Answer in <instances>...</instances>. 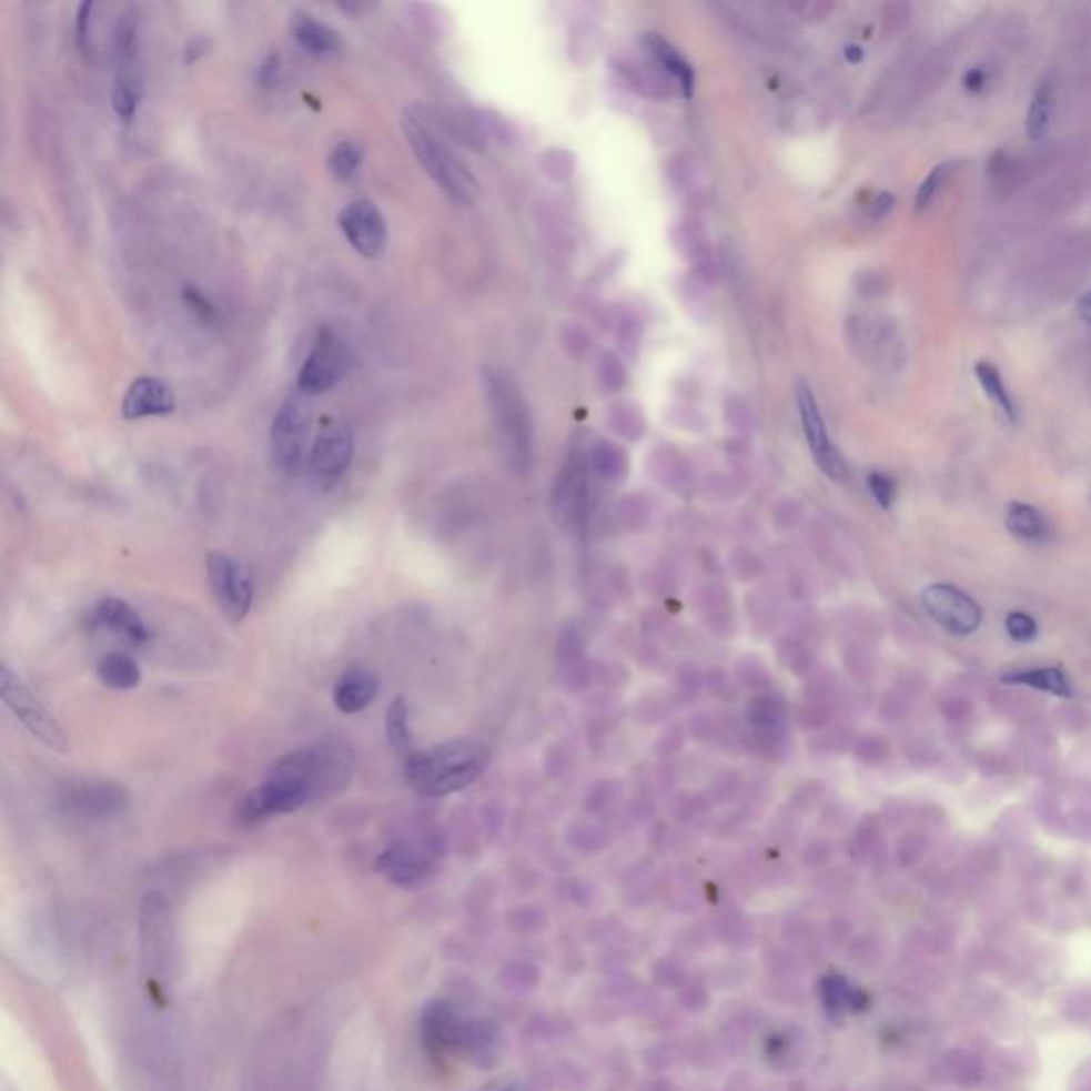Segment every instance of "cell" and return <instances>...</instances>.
Listing matches in <instances>:
<instances>
[{
    "mask_svg": "<svg viewBox=\"0 0 1091 1091\" xmlns=\"http://www.w3.org/2000/svg\"><path fill=\"white\" fill-rule=\"evenodd\" d=\"M97 620L111 629L113 634L133 642L143 644L150 639V629L145 627L143 618L137 614L133 606L120 597H105L97 606Z\"/></svg>",
    "mask_w": 1091,
    "mask_h": 1091,
    "instance_id": "d6986e66",
    "label": "cell"
},
{
    "mask_svg": "<svg viewBox=\"0 0 1091 1091\" xmlns=\"http://www.w3.org/2000/svg\"><path fill=\"white\" fill-rule=\"evenodd\" d=\"M944 178H947V164H940V166L932 169V173L926 178V182L917 190V196H915V210L917 212H923L932 203L933 196L938 194V190L944 184Z\"/></svg>",
    "mask_w": 1091,
    "mask_h": 1091,
    "instance_id": "836d02e7",
    "label": "cell"
},
{
    "mask_svg": "<svg viewBox=\"0 0 1091 1091\" xmlns=\"http://www.w3.org/2000/svg\"><path fill=\"white\" fill-rule=\"evenodd\" d=\"M610 425H613L616 433H620L623 437H629V440H636V437L642 435V431H644V423H642V416H639L638 410L636 407H629V405H616V407H613Z\"/></svg>",
    "mask_w": 1091,
    "mask_h": 1091,
    "instance_id": "1f68e13d",
    "label": "cell"
},
{
    "mask_svg": "<svg viewBox=\"0 0 1091 1091\" xmlns=\"http://www.w3.org/2000/svg\"><path fill=\"white\" fill-rule=\"evenodd\" d=\"M597 373H599V380H602L604 388H608V391H620L625 386V382H627V372H625L623 363L614 354H610V352L602 356Z\"/></svg>",
    "mask_w": 1091,
    "mask_h": 1091,
    "instance_id": "d6a6232c",
    "label": "cell"
},
{
    "mask_svg": "<svg viewBox=\"0 0 1091 1091\" xmlns=\"http://www.w3.org/2000/svg\"><path fill=\"white\" fill-rule=\"evenodd\" d=\"M796 401H798L799 421H801V428H804V437L808 442L810 453L815 456V463L829 478L838 479V482L847 479V463L836 451V446L827 433L826 421L819 412L817 400L804 382L798 384Z\"/></svg>",
    "mask_w": 1091,
    "mask_h": 1091,
    "instance_id": "7c38bea8",
    "label": "cell"
},
{
    "mask_svg": "<svg viewBox=\"0 0 1091 1091\" xmlns=\"http://www.w3.org/2000/svg\"><path fill=\"white\" fill-rule=\"evenodd\" d=\"M963 85L968 92H981L987 85V75L983 69H970L963 78Z\"/></svg>",
    "mask_w": 1091,
    "mask_h": 1091,
    "instance_id": "60d3db41",
    "label": "cell"
},
{
    "mask_svg": "<svg viewBox=\"0 0 1091 1091\" xmlns=\"http://www.w3.org/2000/svg\"><path fill=\"white\" fill-rule=\"evenodd\" d=\"M307 440H310V410L305 401L289 397L271 425L269 446H271L273 465L284 474H294L305 461Z\"/></svg>",
    "mask_w": 1091,
    "mask_h": 1091,
    "instance_id": "52a82bcc",
    "label": "cell"
},
{
    "mask_svg": "<svg viewBox=\"0 0 1091 1091\" xmlns=\"http://www.w3.org/2000/svg\"><path fill=\"white\" fill-rule=\"evenodd\" d=\"M926 613L932 616L944 632L953 636H970L981 627V608L979 604L953 585L928 586L921 595Z\"/></svg>",
    "mask_w": 1091,
    "mask_h": 1091,
    "instance_id": "30bf717a",
    "label": "cell"
},
{
    "mask_svg": "<svg viewBox=\"0 0 1091 1091\" xmlns=\"http://www.w3.org/2000/svg\"><path fill=\"white\" fill-rule=\"evenodd\" d=\"M352 456H354L352 428L337 418L322 421L310 454L314 474L322 479L342 478L352 463Z\"/></svg>",
    "mask_w": 1091,
    "mask_h": 1091,
    "instance_id": "5bb4252c",
    "label": "cell"
},
{
    "mask_svg": "<svg viewBox=\"0 0 1091 1091\" xmlns=\"http://www.w3.org/2000/svg\"><path fill=\"white\" fill-rule=\"evenodd\" d=\"M586 461L590 467V474L602 479H620L627 472V456L625 453L606 440H599L597 444L590 446L586 453Z\"/></svg>",
    "mask_w": 1091,
    "mask_h": 1091,
    "instance_id": "d4e9b609",
    "label": "cell"
},
{
    "mask_svg": "<svg viewBox=\"0 0 1091 1091\" xmlns=\"http://www.w3.org/2000/svg\"><path fill=\"white\" fill-rule=\"evenodd\" d=\"M414 156L423 164L428 178L458 205H472L478 194V182L469 166L458 159L446 141L431 129L425 118L407 111L401 120Z\"/></svg>",
    "mask_w": 1091,
    "mask_h": 1091,
    "instance_id": "277c9868",
    "label": "cell"
},
{
    "mask_svg": "<svg viewBox=\"0 0 1091 1091\" xmlns=\"http://www.w3.org/2000/svg\"><path fill=\"white\" fill-rule=\"evenodd\" d=\"M277 78H280V55L269 53L259 69V81L263 88H273L277 83Z\"/></svg>",
    "mask_w": 1091,
    "mask_h": 1091,
    "instance_id": "f35d334b",
    "label": "cell"
},
{
    "mask_svg": "<svg viewBox=\"0 0 1091 1091\" xmlns=\"http://www.w3.org/2000/svg\"><path fill=\"white\" fill-rule=\"evenodd\" d=\"M491 750L476 738H454L403 759V776L421 798H444L474 785L488 768Z\"/></svg>",
    "mask_w": 1091,
    "mask_h": 1091,
    "instance_id": "7a4b0ae2",
    "label": "cell"
},
{
    "mask_svg": "<svg viewBox=\"0 0 1091 1091\" xmlns=\"http://www.w3.org/2000/svg\"><path fill=\"white\" fill-rule=\"evenodd\" d=\"M974 373H977V380L983 386L987 397L996 401V405L1002 410V414L1011 423H1017V405H1014L1011 393H1009L1002 375L998 372V367L993 363H989V361H981V363H977Z\"/></svg>",
    "mask_w": 1091,
    "mask_h": 1091,
    "instance_id": "83f0119b",
    "label": "cell"
},
{
    "mask_svg": "<svg viewBox=\"0 0 1091 1091\" xmlns=\"http://www.w3.org/2000/svg\"><path fill=\"white\" fill-rule=\"evenodd\" d=\"M868 488H870L872 497L877 499V504H879L880 507H891L893 499H896V482H893L891 476H887V474H879V472L870 474V478H868Z\"/></svg>",
    "mask_w": 1091,
    "mask_h": 1091,
    "instance_id": "d590c367",
    "label": "cell"
},
{
    "mask_svg": "<svg viewBox=\"0 0 1091 1091\" xmlns=\"http://www.w3.org/2000/svg\"><path fill=\"white\" fill-rule=\"evenodd\" d=\"M891 208H893V199H891V194H880L879 199H877V203H875V208H872V215H875V218H880V215H885V213L889 212Z\"/></svg>",
    "mask_w": 1091,
    "mask_h": 1091,
    "instance_id": "7bdbcfd3",
    "label": "cell"
},
{
    "mask_svg": "<svg viewBox=\"0 0 1091 1091\" xmlns=\"http://www.w3.org/2000/svg\"><path fill=\"white\" fill-rule=\"evenodd\" d=\"M386 738L391 746L405 757H410L412 750V729H410V706L405 697L400 695L391 701L386 710Z\"/></svg>",
    "mask_w": 1091,
    "mask_h": 1091,
    "instance_id": "4316f807",
    "label": "cell"
},
{
    "mask_svg": "<svg viewBox=\"0 0 1091 1091\" xmlns=\"http://www.w3.org/2000/svg\"><path fill=\"white\" fill-rule=\"evenodd\" d=\"M1051 118H1053V85L1049 81H1042L1034 92L1032 105L1028 111V134L1032 139L1044 137L1051 124Z\"/></svg>",
    "mask_w": 1091,
    "mask_h": 1091,
    "instance_id": "f546056e",
    "label": "cell"
},
{
    "mask_svg": "<svg viewBox=\"0 0 1091 1091\" xmlns=\"http://www.w3.org/2000/svg\"><path fill=\"white\" fill-rule=\"evenodd\" d=\"M824 1000L829 1011H861L868 1007V996L855 989L840 977H829L824 981Z\"/></svg>",
    "mask_w": 1091,
    "mask_h": 1091,
    "instance_id": "f1b7e54d",
    "label": "cell"
},
{
    "mask_svg": "<svg viewBox=\"0 0 1091 1091\" xmlns=\"http://www.w3.org/2000/svg\"><path fill=\"white\" fill-rule=\"evenodd\" d=\"M845 55H847V60H849V62H859V60L863 58V52H861V48H857V46H849V48H847V52H845Z\"/></svg>",
    "mask_w": 1091,
    "mask_h": 1091,
    "instance_id": "f6af8a7d",
    "label": "cell"
},
{
    "mask_svg": "<svg viewBox=\"0 0 1091 1091\" xmlns=\"http://www.w3.org/2000/svg\"><path fill=\"white\" fill-rule=\"evenodd\" d=\"M139 55V30L133 16H124L115 30V81L111 92V103L115 113L131 122L134 111L141 103V78L137 69Z\"/></svg>",
    "mask_w": 1091,
    "mask_h": 1091,
    "instance_id": "ba28073f",
    "label": "cell"
},
{
    "mask_svg": "<svg viewBox=\"0 0 1091 1091\" xmlns=\"http://www.w3.org/2000/svg\"><path fill=\"white\" fill-rule=\"evenodd\" d=\"M380 683L367 669H347L333 687V704L344 715L363 713L377 697Z\"/></svg>",
    "mask_w": 1091,
    "mask_h": 1091,
    "instance_id": "ac0fdd59",
    "label": "cell"
},
{
    "mask_svg": "<svg viewBox=\"0 0 1091 1091\" xmlns=\"http://www.w3.org/2000/svg\"><path fill=\"white\" fill-rule=\"evenodd\" d=\"M644 46H646L648 55L653 58V67L659 69L661 73H666L669 80L676 81V85L683 90V97L689 99L693 94V85H695L691 64L659 34H648L644 39Z\"/></svg>",
    "mask_w": 1091,
    "mask_h": 1091,
    "instance_id": "ffe728a7",
    "label": "cell"
},
{
    "mask_svg": "<svg viewBox=\"0 0 1091 1091\" xmlns=\"http://www.w3.org/2000/svg\"><path fill=\"white\" fill-rule=\"evenodd\" d=\"M1002 680L1007 685H1023V687H1032L1037 691L1051 693V695H1058V697H1070L1072 695V687H1070L1068 676H1065L1062 667L1021 669V671L1007 674Z\"/></svg>",
    "mask_w": 1091,
    "mask_h": 1091,
    "instance_id": "603a6c76",
    "label": "cell"
},
{
    "mask_svg": "<svg viewBox=\"0 0 1091 1091\" xmlns=\"http://www.w3.org/2000/svg\"><path fill=\"white\" fill-rule=\"evenodd\" d=\"M352 367V354L346 342L331 329H322L312 346L310 356L305 358L296 388L303 395H322L337 386Z\"/></svg>",
    "mask_w": 1091,
    "mask_h": 1091,
    "instance_id": "8992f818",
    "label": "cell"
},
{
    "mask_svg": "<svg viewBox=\"0 0 1091 1091\" xmlns=\"http://www.w3.org/2000/svg\"><path fill=\"white\" fill-rule=\"evenodd\" d=\"M750 723L757 736L766 738L770 745L782 740L787 729V717L782 706L772 697H757L750 710Z\"/></svg>",
    "mask_w": 1091,
    "mask_h": 1091,
    "instance_id": "cb8c5ba5",
    "label": "cell"
},
{
    "mask_svg": "<svg viewBox=\"0 0 1091 1091\" xmlns=\"http://www.w3.org/2000/svg\"><path fill=\"white\" fill-rule=\"evenodd\" d=\"M363 156H365V154H363V145H361L358 141L347 139V141H342V143H337V145L333 148V152H331V156H329V169H331V173H333L337 180L347 182V180H352V178L356 175V171L361 169V164H363Z\"/></svg>",
    "mask_w": 1091,
    "mask_h": 1091,
    "instance_id": "4dcf8cb0",
    "label": "cell"
},
{
    "mask_svg": "<svg viewBox=\"0 0 1091 1091\" xmlns=\"http://www.w3.org/2000/svg\"><path fill=\"white\" fill-rule=\"evenodd\" d=\"M546 160H550V162H553V164H544V166H546V171H548L553 178H557V180H567V178L574 173V171H572V169H574V162H572V159H569V154H567V152H559V150H557V152H548Z\"/></svg>",
    "mask_w": 1091,
    "mask_h": 1091,
    "instance_id": "74e56055",
    "label": "cell"
},
{
    "mask_svg": "<svg viewBox=\"0 0 1091 1091\" xmlns=\"http://www.w3.org/2000/svg\"><path fill=\"white\" fill-rule=\"evenodd\" d=\"M127 806V794L122 787L111 782H81L69 789L64 796V808L80 817H109Z\"/></svg>",
    "mask_w": 1091,
    "mask_h": 1091,
    "instance_id": "2e32d148",
    "label": "cell"
},
{
    "mask_svg": "<svg viewBox=\"0 0 1091 1091\" xmlns=\"http://www.w3.org/2000/svg\"><path fill=\"white\" fill-rule=\"evenodd\" d=\"M479 1091H525V1090H523V1088H521V1083H516V1081H504V1079H499V1081H493V1083H488V1085H484V1088H482V1090Z\"/></svg>",
    "mask_w": 1091,
    "mask_h": 1091,
    "instance_id": "b9f144b4",
    "label": "cell"
},
{
    "mask_svg": "<svg viewBox=\"0 0 1091 1091\" xmlns=\"http://www.w3.org/2000/svg\"><path fill=\"white\" fill-rule=\"evenodd\" d=\"M99 680L113 691H131L141 685V667L124 653H109L97 667Z\"/></svg>",
    "mask_w": 1091,
    "mask_h": 1091,
    "instance_id": "7402d4cb",
    "label": "cell"
},
{
    "mask_svg": "<svg viewBox=\"0 0 1091 1091\" xmlns=\"http://www.w3.org/2000/svg\"><path fill=\"white\" fill-rule=\"evenodd\" d=\"M1007 632L1014 642H1032L1039 636V625L1030 614L1011 613L1007 618Z\"/></svg>",
    "mask_w": 1091,
    "mask_h": 1091,
    "instance_id": "e575fe53",
    "label": "cell"
},
{
    "mask_svg": "<svg viewBox=\"0 0 1091 1091\" xmlns=\"http://www.w3.org/2000/svg\"><path fill=\"white\" fill-rule=\"evenodd\" d=\"M173 410H175V395L171 386L159 377L134 380L122 401V416L127 421L166 416Z\"/></svg>",
    "mask_w": 1091,
    "mask_h": 1091,
    "instance_id": "9a60e30c",
    "label": "cell"
},
{
    "mask_svg": "<svg viewBox=\"0 0 1091 1091\" xmlns=\"http://www.w3.org/2000/svg\"><path fill=\"white\" fill-rule=\"evenodd\" d=\"M92 9L94 2H81L78 7V20H75V41L81 52L90 48V22H92Z\"/></svg>",
    "mask_w": 1091,
    "mask_h": 1091,
    "instance_id": "8d00e7d4",
    "label": "cell"
},
{
    "mask_svg": "<svg viewBox=\"0 0 1091 1091\" xmlns=\"http://www.w3.org/2000/svg\"><path fill=\"white\" fill-rule=\"evenodd\" d=\"M354 774V752L342 740L293 750L275 761L265 780L240 806L243 824H263L271 817L296 812L319 799L342 794Z\"/></svg>",
    "mask_w": 1091,
    "mask_h": 1091,
    "instance_id": "6da1fadb",
    "label": "cell"
},
{
    "mask_svg": "<svg viewBox=\"0 0 1091 1091\" xmlns=\"http://www.w3.org/2000/svg\"><path fill=\"white\" fill-rule=\"evenodd\" d=\"M208 580L220 613L231 623H241L254 602V588L245 572L229 555L210 553Z\"/></svg>",
    "mask_w": 1091,
    "mask_h": 1091,
    "instance_id": "9c48e42d",
    "label": "cell"
},
{
    "mask_svg": "<svg viewBox=\"0 0 1091 1091\" xmlns=\"http://www.w3.org/2000/svg\"><path fill=\"white\" fill-rule=\"evenodd\" d=\"M484 397L497 431L502 454L512 472L527 476L533 467V423L523 388L512 373L488 365L482 372Z\"/></svg>",
    "mask_w": 1091,
    "mask_h": 1091,
    "instance_id": "3957f363",
    "label": "cell"
},
{
    "mask_svg": "<svg viewBox=\"0 0 1091 1091\" xmlns=\"http://www.w3.org/2000/svg\"><path fill=\"white\" fill-rule=\"evenodd\" d=\"M437 866V845L428 838H405L380 855L377 868L401 887L428 879Z\"/></svg>",
    "mask_w": 1091,
    "mask_h": 1091,
    "instance_id": "8fae6325",
    "label": "cell"
},
{
    "mask_svg": "<svg viewBox=\"0 0 1091 1091\" xmlns=\"http://www.w3.org/2000/svg\"><path fill=\"white\" fill-rule=\"evenodd\" d=\"M1079 314H1081V319L1085 320L1088 324H1091V291H1088V293L1081 296V301H1079Z\"/></svg>",
    "mask_w": 1091,
    "mask_h": 1091,
    "instance_id": "ee69618b",
    "label": "cell"
},
{
    "mask_svg": "<svg viewBox=\"0 0 1091 1091\" xmlns=\"http://www.w3.org/2000/svg\"><path fill=\"white\" fill-rule=\"evenodd\" d=\"M294 41L314 55H329V53L340 52L342 48V37L335 28L322 24L314 20L312 16H299L293 22Z\"/></svg>",
    "mask_w": 1091,
    "mask_h": 1091,
    "instance_id": "44dd1931",
    "label": "cell"
},
{
    "mask_svg": "<svg viewBox=\"0 0 1091 1091\" xmlns=\"http://www.w3.org/2000/svg\"><path fill=\"white\" fill-rule=\"evenodd\" d=\"M465 1017H461L451 1002L435 1000L423 1012V1039L431 1053L454 1055L458 1034Z\"/></svg>",
    "mask_w": 1091,
    "mask_h": 1091,
    "instance_id": "e0dca14e",
    "label": "cell"
},
{
    "mask_svg": "<svg viewBox=\"0 0 1091 1091\" xmlns=\"http://www.w3.org/2000/svg\"><path fill=\"white\" fill-rule=\"evenodd\" d=\"M184 299H186L188 305H190V307H192V310H194V312H196L201 319H213L215 310H213L212 303H210V301H208L203 294L199 293L196 289H186Z\"/></svg>",
    "mask_w": 1091,
    "mask_h": 1091,
    "instance_id": "ab89813d",
    "label": "cell"
},
{
    "mask_svg": "<svg viewBox=\"0 0 1091 1091\" xmlns=\"http://www.w3.org/2000/svg\"><path fill=\"white\" fill-rule=\"evenodd\" d=\"M0 695L13 717L20 720L28 731L39 738L55 752H69L71 745L52 713L41 704V699L28 689L18 674H13L7 664L0 666Z\"/></svg>",
    "mask_w": 1091,
    "mask_h": 1091,
    "instance_id": "5b68a950",
    "label": "cell"
},
{
    "mask_svg": "<svg viewBox=\"0 0 1091 1091\" xmlns=\"http://www.w3.org/2000/svg\"><path fill=\"white\" fill-rule=\"evenodd\" d=\"M1009 532L1026 542H1042L1049 535V525L1037 507L1028 504H1012L1007 514Z\"/></svg>",
    "mask_w": 1091,
    "mask_h": 1091,
    "instance_id": "484cf974",
    "label": "cell"
},
{
    "mask_svg": "<svg viewBox=\"0 0 1091 1091\" xmlns=\"http://www.w3.org/2000/svg\"><path fill=\"white\" fill-rule=\"evenodd\" d=\"M340 229L347 243L365 259H380L388 245V226L372 201H354L340 213Z\"/></svg>",
    "mask_w": 1091,
    "mask_h": 1091,
    "instance_id": "4fadbf2b",
    "label": "cell"
}]
</instances>
